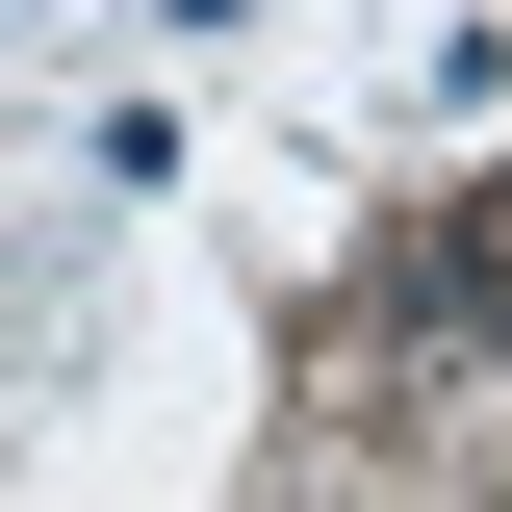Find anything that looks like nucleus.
Masks as SVG:
<instances>
[{
	"mask_svg": "<svg viewBox=\"0 0 512 512\" xmlns=\"http://www.w3.org/2000/svg\"><path fill=\"white\" fill-rule=\"evenodd\" d=\"M410 333H512V180L436 205V256H410Z\"/></svg>",
	"mask_w": 512,
	"mask_h": 512,
	"instance_id": "1",
	"label": "nucleus"
}]
</instances>
